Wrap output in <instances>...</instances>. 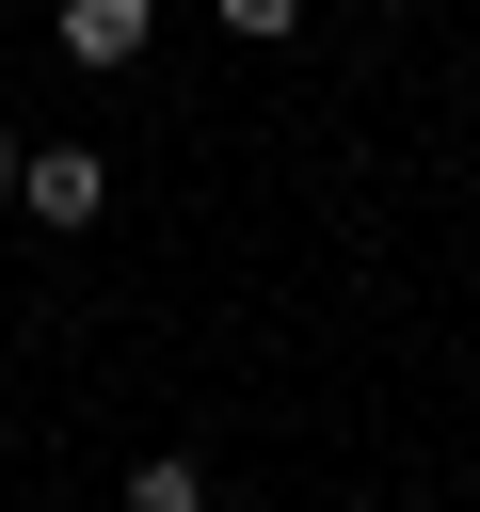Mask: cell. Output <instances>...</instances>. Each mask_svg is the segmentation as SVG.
Here are the masks:
<instances>
[{
    "label": "cell",
    "instance_id": "6da1fadb",
    "mask_svg": "<svg viewBox=\"0 0 480 512\" xmlns=\"http://www.w3.org/2000/svg\"><path fill=\"white\" fill-rule=\"evenodd\" d=\"M144 32H160V0H48V48H64L80 80H112V64H144Z\"/></svg>",
    "mask_w": 480,
    "mask_h": 512
},
{
    "label": "cell",
    "instance_id": "7a4b0ae2",
    "mask_svg": "<svg viewBox=\"0 0 480 512\" xmlns=\"http://www.w3.org/2000/svg\"><path fill=\"white\" fill-rule=\"evenodd\" d=\"M16 208H32V224H96V208H112V160H96V144H32V160H16Z\"/></svg>",
    "mask_w": 480,
    "mask_h": 512
},
{
    "label": "cell",
    "instance_id": "3957f363",
    "mask_svg": "<svg viewBox=\"0 0 480 512\" xmlns=\"http://www.w3.org/2000/svg\"><path fill=\"white\" fill-rule=\"evenodd\" d=\"M128 512H208V464H192V448H144V464H128Z\"/></svg>",
    "mask_w": 480,
    "mask_h": 512
},
{
    "label": "cell",
    "instance_id": "277c9868",
    "mask_svg": "<svg viewBox=\"0 0 480 512\" xmlns=\"http://www.w3.org/2000/svg\"><path fill=\"white\" fill-rule=\"evenodd\" d=\"M208 16H224L240 48H288V32H304V0H208Z\"/></svg>",
    "mask_w": 480,
    "mask_h": 512
},
{
    "label": "cell",
    "instance_id": "5b68a950",
    "mask_svg": "<svg viewBox=\"0 0 480 512\" xmlns=\"http://www.w3.org/2000/svg\"><path fill=\"white\" fill-rule=\"evenodd\" d=\"M16 160H32V128H0V192H16Z\"/></svg>",
    "mask_w": 480,
    "mask_h": 512
}]
</instances>
